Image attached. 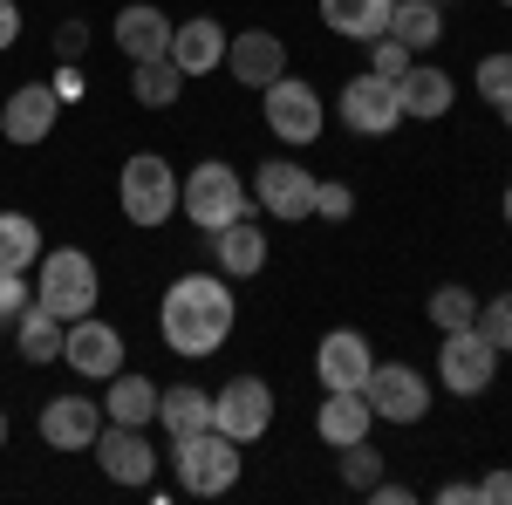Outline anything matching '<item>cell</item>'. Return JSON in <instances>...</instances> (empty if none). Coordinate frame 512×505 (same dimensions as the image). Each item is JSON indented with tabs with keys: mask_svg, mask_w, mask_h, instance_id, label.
Masks as SVG:
<instances>
[{
	"mask_svg": "<svg viewBox=\"0 0 512 505\" xmlns=\"http://www.w3.org/2000/svg\"><path fill=\"white\" fill-rule=\"evenodd\" d=\"M212 424L226 430L233 444H260L274 430V389L260 376H233V383L212 396Z\"/></svg>",
	"mask_w": 512,
	"mask_h": 505,
	"instance_id": "8fae6325",
	"label": "cell"
},
{
	"mask_svg": "<svg viewBox=\"0 0 512 505\" xmlns=\"http://www.w3.org/2000/svg\"><path fill=\"white\" fill-rule=\"evenodd\" d=\"M171 62H178L185 76H212V69L226 62V28H219L212 14L178 21V28H171Z\"/></svg>",
	"mask_w": 512,
	"mask_h": 505,
	"instance_id": "44dd1931",
	"label": "cell"
},
{
	"mask_svg": "<svg viewBox=\"0 0 512 505\" xmlns=\"http://www.w3.org/2000/svg\"><path fill=\"white\" fill-rule=\"evenodd\" d=\"M35 430H41V444H55V451H89L96 430H103V403L82 396V389H62V396H48L35 410Z\"/></svg>",
	"mask_w": 512,
	"mask_h": 505,
	"instance_id": "5bb4252c",
	"label": "cell"
},
{
	"mask_svg": "<svg viewBox=\"0 0 512 505\" xmlns=\"http://www.w3.org/2000/svg\"><path fill=\"white\" fill-rule=\"evenodd\" d=\"M335 110H342V130H355V137H390L396 123H403V110H396V82H383L376 69H362V76L342 82Z\"/></svg>",
	"mask_w": 512,
	"mask_h": 505,
	"instance_id": "7c38bea8",
	"label": "cell"
},
{
	"mask_svg": "<svg viewBox=\"0 0 512 505\" xmlns=\"http://www.w3.org/2000/svg\"><path fill=\"white\" fill-rule=\"evenodd\" d=\"M472 499H485V505H512V471H485L472 485Z\"/></svg>",
	"mask_w": 512,
	"mask_h": 505,
	"instance_id": "8d00e7d4",
	"label": "cell"
},
{
	"mask_svg": "<svg viewBox=\"0 0 512 505\" xmlns=\"http://www.w3.org/2000/svg\"><path fill=\"white\" fill-rule=\"evenodd\" d=\"M369 424H376V410H369V396L362 389H328L321 396V410H315V430H321V444H362L369 437Z\"/></svg>",
	"mask_w": 512,
	"mask_h": 505,
	"instance_id": "7402d4cb",
	"label": "cell"
},
{
	"mask_svg": "<svg viewBox=\"0 0 512 505\" xmlns=\"http://www.w3.org/2000/svg\"><path fill=\"white\" fill-rule=\"evenodd\" d=\"M472 328L499 355H512V287H506V294H492V301H478V321H472Z\"/></svg>",
	"mask_w": 512,
	"mask_h": 505,
	"instance_id": "4dcf8cb0",
	"label": "cell"
},
{
	"mask_svg": "<svg viewBox=\"0 0 512 505\" xmlns=\"http://www.w3.org/2000/svg\"><path fill=\"white\" fill-rule=\"evenodd\" d=\"M424 314H431L437 335H451V328H472V321H478V294H472V287H458V280H444V287H431Z\"/></svg>",
	"mask_w": 512,
	"mask_h": 505,
	"instance_id": "f546056e",
	"label": "cell"
},
{
	"mask_svg": "<svg viewBox=\"0 0 512 505\" xmlns=\"http://www.w3.org/2000/svg\"><path fill=\"white\" fill-rule=\"evenodd\" d=\"M171 28H178V21H164V7L130 0L117 21H110V41H117L130 62H158V55H171Z\"/></svg>",
	"mask_w": 512,
	"mask_h": 505,
	"instance_id": "d6986e66",
	"label": "cell"
},
{
	"mask_svg": "<svg viewBox=\"0 0 512 505\" xmlns=\"http://www.w3.org/2000/svg\"><path fill=\"white\" fill-rule=\"evenodd\" d=\"M369 410L383 417V424H424L431 417V383H424V369H410V362H376L369 369Z\"/></svg>",
	"mask_w": 512,
	"mask_h": 505,
	"instance_id": "9c48e42d",
	"label": "cell"
},
{
	"mask_svg": "<svg viewBox=\"0 0 512 505\" xmlns=\"http://www.w3.org/2000/svg\"><path fill=\"white\" fill-rule=\"evenodd\" d=\"M21 41V0H0V48Z\"/></svg>",
	"mask_w": 512,
	"mask_h": 505,
	"instance_id": "ab89813d",
	"label": "cell"
},
{
	"mask_svg": "<svg viewBox=\"0 0 512 505\" xmlns=\"http://www.w3.org/2000/svg\"><path fill=\"white\" fill-rule=\"evenodd\" d=\"M506 226H512V185H506Z\"/></svg>",
	"mask_w": 512,
	"mask_h": 505,
	"instance_id": "7bdbcfd3",
	"label": "cell"
},
{
	"mask_svg": "<svg viewBox=\"0 0 512 505\" xmlns=\"http://www.w3.org/2000/svg\"><path fill=\"white\" fill-rule=\"evenodd\" d=\"M390 35L410 48V55H424V48H437L444 41V14H437V0H396L390 14Z\"/></svg>",
	"mask_w": 512,
	"mask_h": 505,
	"instance_id": "83f0119b",
	"label": "cell"
},
{
	"mask_svg": "<svg viewBox=\"0 0 512 505\" xmlns=\"http://www.w3.org/2000/svg\"><path fill=\"white\" fill-rule=\"evenodd\" d=\"M117 205H123V219L144 226V233L171 226V212H178V171H171L158 151H137L117 171Z\"/></svg>",
	"mask_w": 512,
	"mask_h": 505,
	"instance_id": "277c9868",
	"label": "cell"
},
{
	"mask_svg": "<svg viewBox=\"0 0 512 505\" xmlns=\"http://www.w3.org/2000/svg\"><path fill=\"white\" fill-rule=\"evenodd\" d=\"M171 471H178V485L192 499H219V492H233L239 471H246V444H233L219 424H205L192 437H171Z\"/></svg>",
	"mask_w": 512,
	"mask_h": 505,
	"instance_id": "7a4b0ae2",
	"label": "cell"
},
{
	"mask_svg": "<svg viewBox=\"0 0 512 505\" xmlns=\"http://www.w3.org/2000/svg\"><path fill=\"white\" fill-rule=\"evenodd\" d=\"M499 117H506V123H512V96H506V103H499Z\"/></svg>",
	"mask_w": 512,
	"mask_h": 505,
	"instance_id": "b9f144b4",
	"label": "cell"
},
{
	"mask_svg": "<svg viewBox=\"0 0 512 505\" xmlns=\"http://www.w3.org/2000/svg\"><path fill=\"white\" fill-rule=\"evenodd\" d=\"M130 96L144 103V110H171L178 96H185V69L158 55V62H130Z\"/></svg>",
	"mask_w": 512,
	"mask_h": 505,
	"instance_id": "4316f807",
	"label": "cell"
},
{
	"mask_svg": "<svg viewBox=\"0 0 512 505\" xmlns=\"http://www.w3.org/2000/svg\"><path fill=\"white\" fill-rule=\"evenodd\" d=\"M355 212V192L342 178H315V219H349Z\"/></svg>",
	"mask_w": 512,
	"mask_h": 505,
	"instance_id": "e575fe53",
	"label": "cell"
},
{
	"mask_svg": "<svg viewBox=\"0 0 512 505\" xmlns=\"http://www.w3.org/2000/svg\"><path fill=\"white\" fill-rule=\"evenodd\" d=\"M28 301H35V287H28L21 273H0V321H7V328L21 321V308H28Z\"/></svg>",
	"mask_w": 512,
	"mask_h": 505,
	"instance_id": "d590c367",
	"label": "cell"
},
{
	"mask_svg": "<svg viewBox=\"0 0 512 505\" xmlns=\"http://www.w3.org/2000/svg\"><path fill=\"white\" fill-rule=\"evenodd\" d=\"M499 362H506V355L492 349L478 328H451L444 349H437V383L451 389V396H485L492 376H499Z\"/></svg>",
	"mask_w": 512,
	"mask_h": 505,
	"instance_id": "ba28073f",
	"label": "cell"
},
{
	"mask_svg": "<svg viewBox=\"0 0 512 505\" xmlns=\"http://www.w3.org/2000/svg\"><path fill=\"white\" fill-rule=\"evenodd\" d=\"M226 76L246 82V89H267L274 76H287V41L267 35V28H246V35H226Z\"/></svg>",
	"mask_w": 512,
	"mask_h": 505,
	"instance_id": "e0dca14e",
	"label": "cell"
},
{
	"mask_svg": "<svg viewBox=\"0 0 512 505\" xmlns=\"http://www.w3.org/2000/svg\"><path fill=\"white\" fill-rule=\"evenodd\" d=\"M41 267V226L28 212H0V273Z\"/></svg>",
	"mask_w": 512,
	"mask_h": 505,
	"instance_id": "f1b7e54d",
	"label": "cell"
},
{
	"mask_svg": "<svg viewBox=\"0 0 512 505\" xmlns=\"http://www.w3.org/2000/svg\"><path fill=\"white\" fill-rule=\"evenodd\" d=\"M499 7H512V0H499Z\"/></svg>",
	"mask_w": 512,
	"mask_h": 505,
	"instance_id": "ee69618b",
	"label": "cell"
},
{
	"mask_svg": "<svg viewBox=\"0 0 512 505\" xmlns=\"http://www.w3.org/2000/svg\"><path fill=\"white\" fill-rule=\"evenodd\" d=\"M260 117H267V130H274L280 144H315L321 130H328V110H321V89L301 76H274L267 89H260Z\"/></svg>",
	"mask_w": 512,
	"mask_h": 505,
	"instance_id": "8992f818",
	"label": "cell"
},
{
	"mask_svg": "<svg viewBox=\"0 0 512 505\" xmlns=\"http://www.w3.org/2000/svg\"><path fill=\"white\" fill-rule=\"evenodd\" d=\"M89 451H96V465H103V478H110V485L144 492V485L158 478V444H151L137 424H103Z\"/></svg>",
	"mask_w": 512,
	"mask_h": 505,
	"instance_id": "30bf717a",
	"label": "cell"
},
{
	"mask_svg": "<svg viewBox=\"0 0 512 505\" xmlns=\"http://www.w3.org/2000/svg\"><path fill=\"white\" fill-rule=\"evenodd\" d=\"M62 335H69V321H55L48 308H21V321H14V349H21V362H62Z\"/></svg>",
	"mask_w": 512,
	"mask_h": 505,
	"instance_id": "484cf974",
	"label": "cell"
},
{
	"mask_svg": "<svg viewBox=\"0 0 512 505\" xmlns=\"http://www.w3.org/2000/svg\"><path fill=\"white\" fill-rule=\"evenodd\" d=\"M205 246H212V260H219L226 280H253V273L267 267V233H260L253 219H233V226L205 233Z\"/></svg>",
	"mask_w": 512,
	"mask_h": 505,
	"instance_id": "ffe728a7",
	"label": "cell"
},
{
	"mask_svg": "<svg viewBox=\"0 0 512 505\" xmlns=\"http://www.w3.org/2000/svg\"><path fill=\"white\" fill-rule=\"evenodd\" d=\"M369 499H376V505H410L417 492H410V485H396V478H376V485H369Z\"/></svg>",
	"mask_w": 512,
	"mask_h": 505,
	"instance_id": "f35d334b",
	"label": "cell"
},
{
	"mask_svg": "<svg viewBox=\"0 0 512 505\" xmlns=\"http://www.w3.org/2000/svg\"><path fill=\"white\" fill-rule=\"evenodd\" d=\"M253 205L280 219V226H301V219H315V171L308 164H294V157H267L260 171H253Z\"/></svg>",
	"mask_w": 512,
	"mask_h": 505,
	"instance_id": "52a82bcc",
	"label": "cell"
},
{
	"mask_svg": "<svg viewBox=\"0 0 512 505\" xmlns=\"http://www.w3.org/2000/svg\"><path fill=\"white\" fill-rule=\"evenodd\" d=\"M55 48H62V55L76 62L82 48H89V21H62V35H55Z\"/></svg>",
	"mask_w": 512,
	"mask_h": 505,
	"instance_id": "74e56055",
	"label": "cell"
},
{
	"mask_svg": "<svg viewBox=\"0 0 512 505\" xmlns=\"http://www.w3.org/2000/svg\"><path fill=\"white\" fill-rule=\"evenodd\" d=\"M369 369H376V349H369L362 328H328V335H321V349H315L321 389H362Z\"/></svg>",
	"mask_w": 512,
	"mask_h": 505,
	"instance_id": "2e32d148",
	"label": "cell"
},
{
	"mask_svg": "<svg viewBox=\"0 0 512 505\" xmlns=\"http://www.w3.org/2000/svg\"><path fill=\"white\" fill-rule=\"evenodd\" d=\"M451 103H458V82L444 76V69H431V62H410L396 76V110H403V123H437V117H451Z\"/></svg>",
	"mask_w": 512,
	"mask_h": 505,
	"instance_id": "ac0fdd59",
	"label": "cell"
},
{
	"mask_svg": "<svg viewBox=\"0 0 512 505\" xmlns=\"http://www.w3.org/2000/svg\"><path fill=\"white\" fill-rule=\"evenodd\" d=\"M376 478H383V458L369 451V437H362V444H342V485H349V492H369Z\"/></svg>",
	"mask_w": 512,
	"mask_h": 505,
	"instance_id": "1f68e13d",
	"label": "cell"
},
{
	"mask_svg": "<svg viewBox=\"0 0 512 505\" xmlns=\"http://www.w3.org/2000/svg\"><path fill=\"white\" fill-rule=\"evenodd\" d=\"M0 451H7V403H0Z\"/></svg>",
	"mask_w": 512,
	"mask_h": 505,
	"instance_id": "60d3db41",
	"label": "cell"
},
{
	"mask_svg": "<svg viewBox=\"0 0 512 505\" xmlns=\"http://www.w3.org/2000/svg\"><path fill=\"white\" fill-rule=\"evenodd\" d=\"M472 76H478V96H485V103L499 110V103L512 96V48H506V55H485Z\"/></svg>",
	"mask_w": 512,
	"mask_h": 505,
	"instance_id": "d6a6232c",
	"label": "cell"
},
{
	"mask_svg": "<svg viewBox=\"0 0 512 505\" xmlns=\"http://www.w3.org/2000/svg\"><path fill=\"white\" fill-rule=\"evenodd\" d=\"M158 424H164V437H192V430H205L212 424V389H198V383L158 389Z\"/></svg>",
	"mask_w": 512,
	"mask_h": 505,
	"instance_id": "d4e9b609",
	"label": "cell"
},
{
	"mask_svg": "<svg viewBox=\"0 0 512 505\" xmlns=\"http://www.w3.org/2000/svg\"><path fill=\"white\" fill-rule=\"evenodd\" d=\"M103 424H137V430H151V424H158V383H151V376H130V369H117V376H110V396H103Z\"/></svg>",
	"mask_w": 512,
	"mask_h": 505,
	"instance_id": "603a6c76",
	"label": "cell"
},
{
	"mask_svg": "<svg viewBox=\"0 0 512 505\" xmlns=\"http://www.w3.org/2000/svg\"><path fill=\"white\" fill-rule=\"evenodd\" d=\"M55 123H62V96H55L48 82L7 89V103H0V137H7L14 151H35L41 137H55Z\"/></svg>",
	"mask_w": 512,
	"mask_h": 505,
	"instance_id": "4fadbf2b",
	"label": "cell"
},
{
	"mask_svg": "<svg viewBox=\"0 0 512 505\" xmlns=\"http://www.w3.org/2000/svg\"><path fill=\"white\" fill-rule=\"evenodd\" d=\"M233 321H239V301L226 287V273H178L164 287V308H158V335L171 355L185 362H205L233 342Z\"/></svg>",
	"mask_w": 512,
	"mask_h": 505,
	"instance_id": "6da1fadb",
	"label": "cell"
},
{
	"mask_svg": "<svg viewBox=\"0 0 512 505\" xmlns=\"http://www.w3.org/2000/svg\"><path fill=\"white\" fill-rule=\"evenodd\" d=\"M246 205H253V192H246V178H239L226 157H205V164H192L178 178V212L192 219L198 233H219V226L246 219Z\"/></svg>",
	"mask_w": 512,
	"mask_h": 505,
	"instance_id": "3957f363",
	"label": "cell"
},
{
	"mask_svg": "<svg viewBox=\"0 0 512 505\" xmlns=\"http://www.w3.org/2000/svg\"><path fill=\"white\" fill-rule=\"evenodd\" d=\"M390 14H396V0H321V21H328L342 41L390 35Z\"/></svg>",
	"mask_w": 512,
	"mask_h": 505,
	"instance_id": "cb8c5ba5",
	"label": "cell"
},
{
	"mask_svg": "<svg viewBox=\"0 0 512 505\" xmlns=\"http://www.w3.org/2000/svg\"><path fill=\"white\" fill-rule=\"evenodd\" d=\"M410 62H417V55H410V48H403L396 35H376V41H369V69H376L383 82H396L403 69H410Z\"/></svg>",
	"mask_w": 512,
	"mask_h": 505,
	"instance_id": "836d02e7",
	"label": "cell"
},
{
	"mask_svg": "<svg viewBox=\"0 0 512 505\" xmlns=\"http://www.w3.org/2000/svg\"><path fill=\"white\" fill-rule=\"evenodd\" d=\"M35 308H48L55 321H82V314H96V260H89L82 246H55V253H41Z\"/></svg>",
	"mask_w": 512,
	"mask_h": 505,
	"instance_id": "5b68a950",
	"label": "cell"
},
{
	"mask_svg": "<svg viewBox=\"0 0 512 505\" xmlns=\"http://www.w3.org/2000/svg\"><path fill=\"white\" fill-rule=\"evenodd\" d=\"M62 362L76 369L82 383H110V376L123 369V335L110 328V321L82 314V321H69V335H62Z\"/></svg>",
	"mask_w": 512,
	"mask_h": 505,
	"instance_id": "9a60e30c",
	"label": "cell"
}]
</instances>
